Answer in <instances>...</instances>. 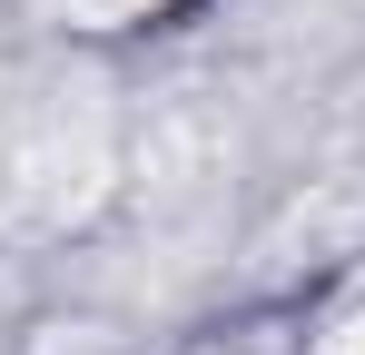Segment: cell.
<instances>
[{
	"mask_svg": "<svg viewBox=\"0 0 365 355\" xmlns=\"http://www.w3.org/2000/svg\"><path fill=\"white\" fill-rule=\"evenodd\" d=\"M306 355H365V267L346 277V287L316 306V336H306Z\"/></svg>",
	"mask_w": 365,
	"mask_h": 355,
	"instance_id": "6da1fadb",
	"label": "cell"
}]
</instances>
